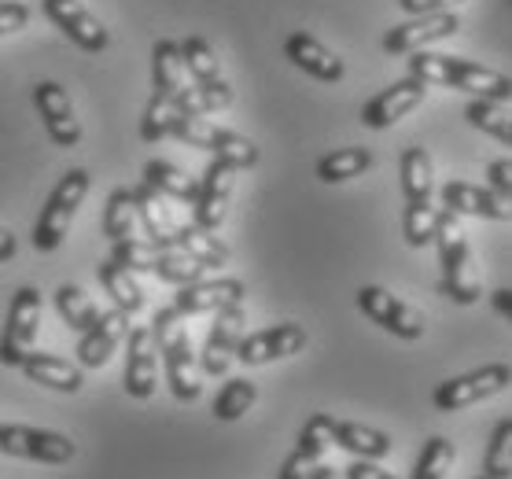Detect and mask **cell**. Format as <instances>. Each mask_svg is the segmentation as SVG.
<instances>
[{"mask_svg": "<svg viewBox=\"0 0 512 479\" xmlns=\"http://www.w3.org/2000/svg\"><path fill=\"white\" fill-rule=\"evenodd\" d=\"M409 74L420 78L424 85H443V89H457V93H472L479 100H498L509 104L512 100V78L509 74L472 63L461 56H443V52H428L420 48L409 59Z\"/></svg>", "mask_w": 512, "mask_h": 479, "instance_id": "6da1fadb", "label": "cell"}, {"mask_svg": "<svg viewBox=\"0 0 512 479\" xmlns=\"http://www.w3.org/2000/svg\"><path fill=\"white\" fill-rule=\"evenodd\" d=\"M152 336H155V347H159V362H163L170 395L177 402H196L203 395V384H199V362L196 354H192L185 317L177 314L174 306L159 310L152 321Z\"/></svg>", "mask_w": 512, "mask_h": 479, "instance_id": "7a4b0ae2", "label": "cell"}, {"mask_svg": "<svg viewBox=\"0 0 512 479\" xmlns=\"http://www.w3.org/2000/svg\"><path fill=\"white\" fill-rule=\"evenodd\" d=\"M435 247H439V266H443V295L457 306H476L479 303V277L472 266V247L468 233L461 225V214L439 207V225H435Z\"/></svg>", "mask_w": 512, "mask_h": 479, "instance_id": "3957f363", "label": "cell"}, {"mask_svg": "<svg viewBox=\"0 0 512 479\" xmlns=\"http://www.w3.org/2000/svg\"><path fill=\"white\" fill-rule=\"evenodd\" d=\"M89 188H93V174L85 170V166H70L67 174L59 177V185L48 192L45 207H41V218H37L34 233H30V244L48 255V251H56L70 233V222H74V214L78 207L85 203L89 196Z\"/></svg>", "mask_w": 512, "mask_h": 479, "instance_id": "277c9868", "label": "cell"}, {"mask_svg": "<svg viewBox=\"0 0 512 479\" xmlns=\"http://www.w3.org/2000/svg\"><path fill=\"white\" fill-rule=\"evenodd\" d=\"M170 137H177V141L188 144V148H203V152H210L214 159L236 166V170H251V166H258L255 141L240 137L236 129L214 126V122H207V115H199V118L177 115V126Z\"/></svg>", "mask_w": 512, "mask_h": 479, "instance_id": "5b68a950", "label": "cell"}, {"mask_svg": "<svg viewBox=\"0 0 512 479\" xmlns=\"http://www.w3.org/2000/svg\"><path fill=\"white\" fill-rule=\"evenodd\" d=\"M177 48H181L185 71H188V78H192V85H196L203 111H207V115L210 111H225V107L233 104V85L225 78L218 52H214L203 37H185Z\"/></svg>", "mask_w": 512, "mask_h": 479, "instance_id": "8992f818", "label": "cell"}, {"mask_svg": "<svg viewBox=\"0 0 512 479\" xmlns=\"http://www.w3.org/2000/svg\"><path fill=\"white\" fill-rule=\"evenodd\" d=\"M512 384V369L505 362H490L483 369H472L465 376H454V380H443V384L435 387V409L439 413H457V409H468L483 402V398H494L501 395L505 387Z\"/></svg>", "mask_w": 512, "mask_h": 479, "instance_id": "52a82bcc", "label": "cell"}, {"mask_svg": "<svg viewBox=\"0 0 512 479\" xmlns=\"http://www.w3.org/2000/svg\"><path fill=\"white\" fill-rule=\"evenodd\" d=\"M37 328H41V292L34 284H26L15 292L12 306H8V321L0 332V365L19 369V362L34 351Z\"/></svg>", "mask_w": 512, "mask_h": 479, "instance_id": "ba28073f", "label": "cell"}, {"mask_svg": "<svg viewBox=\"0 0 512 479\" xmlns=\"http://www.w3.org/2000/svg\"><path fill=\"white\" fill-rule=\"evenodd\" d=\"M152 93H163L166 100H174L181 115H207L203 104H199V93L192 78L185 71V59H181V48L177 41H155L152 48Z\"/></svg>", "mask_w": 512, "mask_h": 479, "instance_id": "9c48e42d", "label": "cell"}, {"mask_svg": "<svg viewBox=\"0 0 512 479\" xmlns=\"http://www.w3.org/2000/svg\"><path fill=\"white\" fill-rule=\"evenodd\" d=\"M358 310L373 325H380L384 332H391V336L398 339H420L424 336V314L420 310H413L409 303H402L398 295H391L387 288H380V284H365V288H358Z\"/></svg>", "mask_w": 512, "mask_h": 479, "instance_id": "30bf717a", "label": "cell"}, {"mask_svg": "<svg viewBox=\"0 0 512 479\" xmlns=\"http://www.w3.org/2000/svg\"><path fill=\"white\" fill-rule=\"evenodd\" d=\"M0 450L37 465H67L74 457V443L63 432L30 428V424H4L0 428Z\"/></svg>", "mask_w": 512, "mask_h": 479, "instance_id": "8fae6325", "label": "cell"}, {"mask_svg": "<svg viewBox=\"0 0 512 479\" xmlns=\"http://www.w3.org/2000/svg\"><path fill=\"white\" fill-rule=\"evenodd\" d=\"M236 166L222 163V159H210V166L199 177V192L196 203H192V225L207 229V233H218L229 214V199L236 192Z\"/></svg>", "mask_w": 512, "mask_h": 479, "instance_id": "7c38bea8", "label": "cell"}, {"mask_svg": "<svg viewBox=\"0 0 512 479\" xmlns=\"http://www.w3.org/2000/svg\"><path fill=\"white\" fill-rule=\"evenodd\" d=\"M41 8H45L48 23L63 30L70 45H78L82 52H93V56L107 52L111 34H107V26L85 8L82 0H41Z\"/></svg>", "mask_w": 512, "mask_h": 479, "instance_id": "4fadbf2b", "label": "cell"}, {"mask_svg": "<svg viewBox=\"0 0 512 479\" xmlns=\"http://www.w3.org/2000/svg\"><path fill=\"white\" fill-rule=\"evenodd\" d=\"M244 339V303L240 306H225L214 314V325H210L207 339H203V354H199V373L207 376H225L229 365L236 358V347Z\"/></svg>", "mask_w": 512, "mask_h": 479, "instance_id": "5bb4252c", "label": "cell"}, {"mask_svg": "<svg viewBox=\"0 0 512 479\" xmlns=\"http://www.w3.org/2000/svg\"><path fill=\"white\" fill-rule=\"evenodd\" d=\"M34 107L41 122H45L48 141L56 148H78L82 144V122L74 115L67 89L59 82H37L34 85Z\"/></svg>", "mask_w": 512, "mask_h": 479, "instance_id": "9a60e30c", "label": "cell"}, {"mask_svg": "<svg viewBox=\"0 0 512 479\" xmlns=\"http://www.w3.org/2000/svg\"><path fill=\"white\" fill-rule=\"evenodd\" d=\"M461 30V19L454 12H435V15H413L409 23L391 26L384 37V52L387 56H413L420 48L435 45V41H446Z\"/></svg>", "mask_w": 512, "mask_h": 479, "instance_id": "2e32d148", "label": "cell"}, {"mask_svg": "<svg viewBox=\"0 0 512 479\" xmlns=\"http://www.w3.org/2000/svg\"><path fill=\"white\" fill-rule=\"evenodd\" d=\"M129 398H152L159 387V347L148 325L129 328L126 336V376H122Z\"/></svg>", "mask_w": 512, "mask_h": 479, "instance_id": "e0dca14e", "label": "cell"}, {"mask_svg": "<svg viewBox=\"0 0 512 479\" xmlns=\"http://www.w3.org/2000/svg\"><path fill=\"white\" fill-rule=\"evenodd\" d=\"M306 347V328L295 325V321H280V325H269L262 332H251V336L240 339L236 347V362L244 365H269L280 362V358H291Z\"/></svg>", "mask_w": 512, "mask_h": 479, "instance_id": "ac0fdd59", "label": "cell"}, {"mask_svg": "<svg viewBox=\"0 0 512 479\" xmlns=\"http://www.w3.org/2000/svg\"><path fill=\"white\" fill-rule=\"evenodd\" d=\"M424 96H428V85L420 82V78H413V74H406L402 82L387 85L384 93H376L369 104L361 107V126L391 129L398 118H406L413 107L424 104Z\"/></svg>", "mask_w": 512, "mask_h": 479, "instance_id": "d6986e66", "label": "cell"}, {"mask_svg": "<svg viewBox=\"0 0 512 479\" xmlns=\"http://www.w3.org/2000/svg\"><path fill=\"white\" fill-rule=\"evenodd\" d=\"M244 281H233V277H218V281H196L177 288L174 310L181 317H199V314H218L225 306H240L244 303Z\"/></svg>", "mask_w": 512, "mask_h": 479, "instance_id": "ffe728a7", "label": "cell"}, {"mask_svg": "<svg viewBox=\"0 0 512 479\" xmlns=\"http://www.w3.org/2000/svg\"><path fill=\"white\" fill-rule=\"evenodd\" d=\"M443 207L454 214H472V218H490V222H512V199L494 192V188L472 185V181H446Z\"/></svg>", "mask_w": 512, "mask_h": 479, "instance_id": "44dd1931", "label": "cell"}, {"mask_svg": "<svg viewBox=\"0 0 512 479\" xmlns=\"http://www.w3.org/2000/svg\"><path fill=\"white\" fill-rule=\"evenodd\" d=\"M126 336H129V317L111 306L107 314L96 317V325L89 332L78 336V365L82 369H104Z\"/></svg>", "mask_w": 512, "mask_h": 479, "instance_id": "7402d4cb", "label": "cell"}, {"mask_svg": "<svg viewBox=\"0 0 512 479\" xmlns=\"http://www.w3.org/2000/svg\"><path fill=\"white\" fill-rule=\"evenodd\" d=\"M284 56H288L291 67H299V71L317 78V82L332 85V82H343V74H347L343 59H339L332 48L321 45L317 37L303 34V30L288 34V41H284Z\"/></svg>", "mask_w": 512, "mask_h": 479, "instance_id": "603a6c76", "label": "cell"}, {"mask_svg": "<svg viewBox=\"0 0 512 479\" xmlns=\"http://www.w3.org/2000/svg\"><path fill=\"white\" fill-rule=\"evenodd\" d=\"M133 207H137V222L144 229V240L152 247H170L174 244V233H177V214L170 207V199L163 192H155L148 181H140L133 188Z\"/></svg>", "mask_w": 512, "mask_h": 479, "instance_id": "cb8c5ba5", "label": "cell"}, {"mask_svg": "<svg viewBox=\"0 0 512 479\" xmlns=\"http://www.w3.org/2000/svg\"><path fill=\"white\" fill-rule=\"evenodd\" d=\"M19 369L26 373L30 384H41L48 391H63V395H78L85 384V369L82 365L67 362V358H59V354H48V351H30L19 362Z\"/></svg>", "mask_w": 512, "mask_h": 479, "instance_id": "d4e9b609", "label": "cell"}, {"mask_svg": "<svg viewBox=\"0 0 512 479\" xmlns=\"http://www.w3.org/2000/svg\"><path fill=\"white\" fill-rule=\"evenodd\" d=\"M328 435H332V446H343L347 454L361 457V461H384L395 443H391V435L387 432H376L369 424H358V421H328Z\"/></svg>", "mask_w": 512, "mask_h": 479, "instance_id": "484cf974", "label": "cell"}, {"mask_svg": "<svg viewBox=\"0 0 512 479\" xmlns=\"http://www.w3.org/2000/svg\"><path fill=\"white\" fill-rule=\"evenodd\" d=\"M170 247H177L181 255H188L203 269H225L229 262H233V251H229V247H225L214 233L199 229V225H177L174 244Z\"/></svg>", "mask_w": 512, "mask_h": 479, "instance_id": "4316f807", "label": "cell"}, {"mask_svg": "<svg viewBox=\"0 0 512 479\" xmlns=\"http://www.w3.org/2000/svg\"><path fill=\"white\" fill-rule=\"evenodd\" d=\"M100 284H104V292L111 295L115 310H122L126 317L144 314L148 295H144V288H140L137 273H129V269H122L118 262L104 258V262H100Z\"/></svg>", "mask_w": 512, "mask_h": 479, "instance_id": "83f0119b", "label": "cell"}, {"mask_svg": "<svg viewBox=\"0 0 512 479\" xmlns=\"http://www.w3.org/2000/svg\"><path fill=\"white\" fill-rule=\"evenodd\" d=\"M140 181H148L155 192H163L170 203H196V192H199V181L196 177H188L181 166L166 163V159H152V163H144L140 170Z\"/></svg>", "mask_w": 512, "mask_h": 479, "instance_id": "f1b7e54d", "label": "cell"}, {"mask_svg": "<svg viewBox=\"0 0 512 479\" xmlns=\"http://www.w3.org/2000/svg\"><path fill=\"white\" fill-rule=\"evenodd\" d=\"M398 177H402V192H406V203H420V199H431L435 192V166H431V155L413 144L402 152L398 159Z\"/></svg>", "mask_w": 512, "mask_h": 479, "instance_id": "f546056e", "label": "cell"}, {"mask_svg": "<svg viewBox=\"0 0 512 479\" xmlns=\"http://www.w3.org/2000/svg\"><path fill=\"white\" fill-rule=\"evenodd\" d=\"M369 170H373L369 148H336L325 159H317V181H325V185H343V181H354Z\"/></svg>", "mask_w": 512, "mask_h": 479, "instance_id": "4dcf8cb0", "label": "cell"}, {"mask_svg": "<svg viewBox=\"0 0 512 479\" xmlns=\"http://www.w3.org/2000/svg\"><path fill=\"white\" fill-rule=\"evenodd\" d=\"M52 303H56V314L63 317V325L74 328L78 336L89 332L96 325V317H100V306L78 284H59L56 292H52Z\"/></svg>", "mask_w": 512, "mask_h": 479, "instance_id": "1f68e13d", "label": "cell"}, {"mask_svg": "<svg viewBox=\"0 0 512 479\" xmlns=\"http://www.w3.org/2000/svg\"><path fill=\"white\" fill-rule=\"evenodd\" d=\"M104 236L111 244L137 236V207H133V188H111L104 207Z\"/></svg>", "mask_w": 512, "mask_h": 479, "instance_id": "d6a6232c", "label": "cell"}, {"mask_svg": "<svg viewBox=\"0 0 512 479\" xmlns=\"http://www.w3.org/2000/svg\"><path fill=\"white\" fill-rule=\"evenodd\" d=\"M465 118H468V126L483 129L487 137H494V141L512 148V111L505 104H498V100H479L476 96V100L465 107Z\"/></svg>", "mask_w": 512, "mask_h": 479, "instance_id": "836d02e7", "label": "cell"}, {"mask_svg": "<svg viewBox=\"0 0 512 479\" xmlns=\"http://www.w3.org/2000/svg\"><path fill=\"white\" fill-rule=\"evenodd\" d=\"M159 281L174 284V288H185V284H196L207 277V269L192 262L188 255H181L177 247H155V269H152Z\"/></svg>", "mask_w": 512, "mask_h": 479, "instance_id": "e575fe53", "label": "cell"}, {"mask_svg": "<svg viewBox=\"0 0 512 479\" xmlns=\"http://www.w3.org/2000/svg\"><path fill=\"white\" fill-rule=\"evenodd\" d=\"M258 398V387L255 380H247V376H236V380H229V384L218 391V398H214V406H210V413L218 417V421H240L247 409L255 406Z\"/></svg>", "mask_w": 512, "mask_h": 479, "instance_id": "d590c367", "label": "cell"}, {"mask_svg": "<svg viewBox=\"0 0 512 479\" xmlns=\"http://www.w3.org/2000/svg\"><path fill=\"white\" fill-rule=\"evenodd\" d=\"M457 461V446L446 439V435H431L424 450H420L417 465H413V476L409 479H446L450 468Z\"/></svg>", "mask_w": 512, "mask_h": 479, "instance_id": "8d00e7d4", "label": "cell"}, {"mask_svg": "<svg viewBox=\"0 0 512 479\" xmlns=\"http://www.w3.org/2000/svg\"><path fill=\"white\" fill-rule=\"evenodd\" d=\"M435 225H439V207H435L431 199L406 203V214H402V236H406L409 247L435 244Z\"/></svg>", "mask_w": 512, "mask_h": 479, "instance_id": "74e56055", "label": "cell"}, {"mask_svg": "<svg viewBox=\"0 0 512 479\" xmlns=\"http://www.w3.org/2000/svg\"><path fill=\"white\" fill-rule=\"evenodd\" d=\"M177 115H181V111H177L174 100H166L163 93H152V100L144 107V118H140V137L148 144L166 141L177 126Z\"/></svg>", "mask_w": 512, "mask_h": 479, "instance_id": "f35d334b", "label": "cell"}, {"mask_svg": "<svg viewBox=\"0 0 512 479\" xmlns=\"http://www.w3.org/2000/svg\"><path fill=\"white\" fill-rule=\"evenodd\" d=\"M483 476L512 479V417L498 421V428L490 435L487 457H483Z\"/></svg>", "mask_w": 512, "mask_h": 479, "instance_id": "ab89813d", "label": "cell"}, {"mask_svg": "<svg viewBox=\"0 0 512 479\" xmlns=\"http://www.w3.org/2000/svg\"><path fill=\"white\" fill-rule=\"evenodd\" d=\"M111 262H118L122 269H129V273H152L155 269V247L148 244V240H140V236H133V240H118V244H111Z\"/></svg>", "mask_w": 512, "mask_h": 479, "instance_id": "60d3db41", "label": "cell"}, {"mask_svg": "<svg viewBox=\"0 0 512 479\" xmlns=\"http://www.w3.org/2000/svg\"><path fill=\"white\" fill-rule=\"evenodd\" d=\"M26 23H30V4H23V0H0V37L23 30Z\"/></svg>", "mask_w": 512, "mask_h": 479, "instance_id": "b9f144b4", "label": "cell"}, {"mask_svg": "<svg viewBox=\"0 0 512 479\" xmlns=\"http://www.w3.org/2000/svg\"><path fill=\"white\" fill-rule=\"evenodd\" d=\"M314 457L303 454V450H291L288 457H284V465H280L277 479H310V472H314Z\"/></svg>", "mask_w": 512, "mask_h": 479, "instance_id": "7bdbcfd3", "label": "cell"}, {"mask_svg": "<svg viewBox=\"0 0 512 479\" xmlns=\"http://www.w3.org/2000/svg\"><path fill=\"white\" fill-rule=\"evenodd\" d=\"M487 181L494 192L512 199V159H494V163L487 166Z\"/></svg>", "mask_w": 512, "mask_h": 479, "instance_id": "ee69618b", "label": "cell"}, {"mask_svg": "<svg viewBox=\"0 0 512 479\" xmlns=\"http://www.w3.org/2000/svg\"><path fill=\"white\" fill-rule=\"evenodd\" d=\"M398 4L409 15H435V12H454L457 4H465V0H398Z\"/></svg>", "mask_w": 512, "mask_h": 479, "instance_id": "f6af8a7d", "label": "cell"}, {"mask_svg": "<svg viewBox=\"0 0 512 479\" xmlns=\"http://www.w3.org/2000/svg\"><path fill=\"white\" fill-rule=\"evenodd\" d=\"M343 479H395V476H391V472H384L376 461H361V457H354V465L343 472Z\"/></svg>", "mask_w": 512, "mask_h": 479, "instance_id": "bcb514c9", "label": "cell"}, {"mask_svg": "<svg viewBox=\"0 0 512 479\" xmlns=\"http://www.w3.org/2000/svg\"><path fill=\"white\" fill-rule=\"evenodd\" d=\"M490 306H494L505 321H512V288H498V292L490 295Z\"/></svg>", "mask_w": 512, "mask_h": 479, "instance_id": "7dc6e473", "label": "cell"}, {"mask_svg": "<svg viewBox=\"0 0 512 479\" xmlns=\"http://www.w3.org/2000/svg\"><path fill=\"white\" fill-rule=\"evenodd\" d=\"M15 251H19V240H15V233L0 225V262H12Z\"/></svg>", "mask_w": 512, "mask_h": 479, "instance_id": "c3c4849f", "label": "cell"}, {"mask_svg": "<svg viewBox=\"0 0 512 479\" xmlns=\"http://www.w3.org/2000/svg\"><path fill=\"white\" fill-rule=\"evenodd\" d=\"M310 479H343V476H339V472L332 465H321V461H317L314 472H310Z\"/></svg>", "mask_w": 512, "mask_h": 479, "instance_id": "681fc988", "label": "cell"}, {"mask_svg": "<svg viewBox=\"0 0 512 479\" xmlns=\"http://www.w3.org/2000/svg\"><path fill=\"white\" fill-rule=\"evenodd\" d=\"M476 479H490V476H476Z\"/></svg>", "mask_w": 512, "mask_h": 479, "instance_id": "f907efd6", "label": "cell"}, {"mask_svg": "<svg viewBox=\"0 0 512 479\" xmlns=\"http://www.w3.org/2000/svg\"><path fill=\"white\" fill-rule=\"evenodd\" d=\"M0 428H4V424H0Z\"/></svg>", "mask_w": 512, "mask_h": 479, "instance_id": "816d5d0a", "label": "cell"}]
</instances>
